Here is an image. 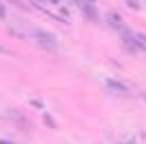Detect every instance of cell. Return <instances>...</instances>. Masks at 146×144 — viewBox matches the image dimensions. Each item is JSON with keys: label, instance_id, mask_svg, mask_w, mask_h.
<instances>
[{"label": "cell", "instance_id": "7a4b0ae2", "mask_svg": "<svg viewBox=\"0 0 146 144\" xmlns=\"http://www.w3.org/2000/svg\"><path fill=\"white\" fill-rule=\"evenodd\" d=\"M106 89L113 91V93H117V95H126L128 93V87H124V84L117 82V80H106Z\"/></svg>", "mask_w": 146, "mask_h": 144}, {"label": "cell", "instance_id": "277c9868", "mask_svg": "<svg viewBox=\"0 0 146 144\" xmlns=\"http://www.w3.org/2000/svg\"><path fill=\"white\" fill-rule=\"evenodd\" d=\"M109 22L113 25V27H119V29H122V22H119V16H115V13H109Z\"/></svg>", "mask_w": 146, "mask_h": 144}, {"label": "cell", "instance_id": "3957f363", "mask_svg": "<svg viewBox=\"0 0 146 144\" xmlns=\"http://www.w3.org/2000/svg\"><path fill=\"white\" fill-rule=\"evenodd\" d=\"M135 49H146V36H131Z\"/></svg>", "mask_w": 146, "mask_h": 144}, {"label": "cell", "instance_id": "5b68a950", "mask_svg": "<svg viewBox=\"0 0 146 144\" xmlns=\"http://www.w3.org/2000/svg\"><path fill=\"white\" fill-rule=\"evenodd\" d=\"M7 16V11H5V7H2V2H0V18H5Z\"/></svg>", "mask_w": 146, "mask_h": 144}, {"label": "cell", "instance_id": "6da1fadb", "mask_svg": "<svg viewBox=\"0 0 146 144\" xmlns=\"http://www.w3.org/2000/svg\"><path fill=\"white\" fill-rule=\"evenodd\" d=\"M33 36H36L38 45H42L46 51H55V49H58V40H55L53 33H49V31H44V29H36Z\"/></svg>", "mask_w": 146, "mask_h": 144}]
</instances>
